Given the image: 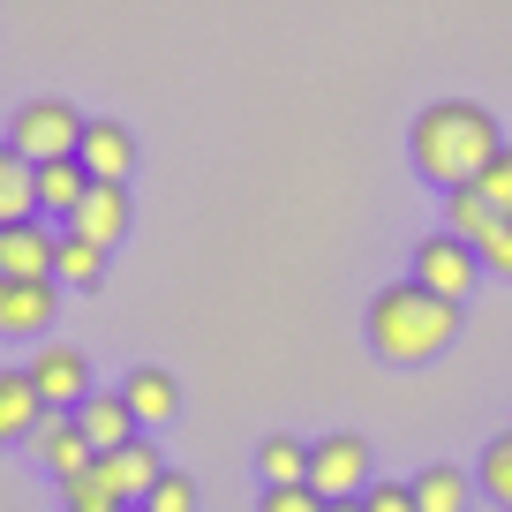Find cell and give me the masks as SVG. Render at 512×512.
Listing matches in <instances>:
<instances>
[{
  "label": "cell",
  "instance_id": "cell-10",
  "mask_svg": "<svg viewBox=\"0 0 512 512\" xmlns=\"http://www.w3.org/2000/svg\"><path fill=\"white\" fill-rule=\"evenodd\" d=\"M53 249H61V234L38 219L0 226V279H53Z\"/></svg>",
  "mask_w": 512,
  "mask_h": 512
},
{
  "label": "cell",
  "instance_id": "cell-25",
  "mask_svg": "<svg viewBox=\"0 0 512 512\" xmlns=\"http://www.w3.org/2000/svg\"><path fill=\"white\" fill-rule=\"evenodd\" d=\"M144 512H196V482L189 475H159V490L144 497Z\"/></svg>",
  "mask_w": 512,
  "mask_h": 512
},
{
  "label": "cell",
  "instance_id": "cell-15",
  "mask_svg": "<svg viewBox=\"0 0 512 512\" xmlns=\"http://www.w3.org/2000/svg\"><path fill=\"white\" fill-rule=\"evenodd\" d=\"M83 196H91V166H83V159H46V166H38V211L76 219Z\"/></svg>",
  "mask_w": 512,
  "mask_h": 512
},
{
  "label": "cell",
  "instance_id": "cell-26",
  "mask_svg": "<svg viewBox=\"0 0 512 512\" xmlns=\"http://www.w3.org/2000/svg\"><path fill=\"white\" fill-rule=\"evenodd\" d=\"M362 505H369V512H422V505H415V482H369Z\"/></svg>",
  "mask_w": 512,
  "mask_h": 512
},
{
  "label": "cell",
  "instance_id": "cell-11",
  "mask_svg": "<svg viewBox=\"0 0 512 512\" xmlns=\"http://www.w3.org/2000/svg\"><path fill=\"white\" fill-rule=\"evenodd\" d=\"M76 159L91 166V181H128V174H136V136H128L121 121H91Z\"/></svg>",
  "mask_w": 512,
  "mask_h": 512
},
{
  "label": "cell",
  "instance_id": "cell-27",
  "mask_svg": "<svg viewBox=\"0 0 512 512\" xmlns=\"http://www.w3.org/2000/svg\"><path fill=\"white\" fill-rule=\"evenodd\" d=\"M482 272H497V279H512V219H497L490 234H482Z\"/></svg>",
  "mask_w": 512,
  "mask_h": 512
},
{
  "label": "cell",
  "instance_id": "cell-23",
  "mask_svg": "<svg viewBox=\"0 0 512 512\" xmlns=\"http://www.w3.org/2000/svg\"><path fill=\"white\" fill-rule=\"evenodd\" d=\"M256 512H332V497H324L317 482H264Z\"/></svg>",
  "mask_w": 512,
  "mask_h": 512
},
{
  "label": "cell",
  "instance_id": "cell-8",
  "mask_svg": "<svg viewBox=\"0 0 512 512\" xmlns=\"http://www.w3.org/2000/svg\"><path fill=\"white\" fill-rule=\"evenodd\" d=\"M61 279H0V339H38L53 324Z\"/></svg>",
  "mask_w": 512,
  "mask_h": 512
},
{
  "label": "cell",
  "instance_id": "cell-1",
  "mask_svg": "<svg viewBox=\"0 0 512 512\" xmlns=\"http://www.w3.org/2000/svg\"><path fill=\"white\" fill-rule=\"evenodd\" d=\"M497 151H505L497 113L475 106V98H430V106L415 113V128H407V159H415V174L437 181V189L482 181V166H490Z\"/></svg>",
  "mask_w": 512,
  "mask_h": 512
},
{
  "label": "cell",
  "instance_id": "cell-3",
  "mask_svg": "<svg viewBox=\"0 0 512 512\" xmlns=\"http://www.w3.org/2000/svg\"><path fill=\"white\" fill-rule=\"evenodd\" d=\"M83 128H91V121H83L68 98H31V106L8 121V144H16L31 166H46V159H76V151H83Z\"/></svg>",
  "mask_w": 512,
  "mask_h": 512
},
{
  "label": "cell",
  "instance_id": "cell-14",
  "mask_svg": "<svg viewBox=\"0 0 512 512\" xmlns=\"http://www.w3.org/2000/svg\"><path fill=\"white\" fill-rule=\"evenodd\" d=\"M38 415H46V400H38L31 369H0V445H23L38 430Z\"/></svg>",
  "mask_w": 512,
  "mask_h": 512
},
{
  "label": "cell",
  "instance_id": "cell-12",
  "mask_svg": "<svg viewBox=\"0 0 512 512\" xmlns=\"http://www.w3.org/2000/svg\"><path fill=\"white\" fill-rule=\"evenodd\" d=\"M76 422H83V437H91V452H121L128 437L144 430V422H136V407H128L121 392H91V400L76 407Z\"/></svg>",
  "mask_w": 512,
  "mask_h": 512
},
{
  "label": "cell",
  "instance_id": "cell-4",
  "mask_svg": "<svg viewBox=\"0 0 512 512\" xmlns=\"http://www.w3.org/2000/svg\"><path fill=\"white\" fill-rule=\"evenodd\" d=\"M407 279H422V287L445 294V302H467V294H475V279H482V249L437 226V234L415 241V264H407Z\"/></svg>",
  "mask_w": 512,
  "mask_h": 512
},
{
  "label": "cell",
  "instance_id": "cell-24",
  "mask_svg": "<svg viewBox=\"0 0 512 512\" xmlns=\"http://www.w3.org/2000/svg\"><path fill=\"white\" fill-rule=\"evenodd\" d=\"M475 189H482V196H490V204H497V211H505V219H512V144L497 151L490 166H482V181H475Z\"/></svg>",
  "mask_w": 512,
  "mask_h": 512
},
{
  "label": "cell",
  "instance_id": "cell-22",
  "mask_svg": "<svg viewBox=\"0 0 512 512\" xmlns=\"http://www.w3.org/2000/svg\"><path fill=\"white\" fill-rule=\"evenodd\" d=\"M256 467H264V482H309V445L302 437H264Z\"/></svg>",
  "mask_w": 512,
  "mask_h": 512
},
{
  "label": "cell",
  "instance_id": "cell-17",
  "mask_svg": "<svg viewBox=\"0 0 512 512\" xmlns=\"http://www.w3.org/2000/svg\"><path fill=\"white\" fill-rule=\"evenodd\" d=\"M106 256H113V249H98V241L61 234V249H53V279H61V287H76V294H91L98 279H106Z\"/></svg>",
  "mask_w": 512,
  "mask_h": 512
},
{
  "label": "cell",
  "instance_id": "cell-6",
  "mask_svg": "<svg viewBox=\"0 0 512 512\" xmlns=\"http://www.w3.org/2000/svg\"><path fill=\"white\" fill-rule=\"evenodd\" d=\"M309 482H317L324 497H362L369 482V437H354V430H332V437H317L309 445Z\"/></svg>",
  "mask_w": 512,
  "mask_h": 512
},
{
  "label": "cell",
  "instance_id": "cell-28",
  "mask_svg": "<svg viewBox=\"0 0 512 512\" xmlns=\"http://www.w3.org/2000/svg\"><path fill=\"white\" fill-rule=\"evenodd\" d=\"M332 512H369V505H362V497H332Z\"/></svg>",
  "mask_w": 512,
  "mask_h": 512
},
{
  "label": "cell",
  "instance_id": "cell-13",
  "mask_svg": "<svg viewBox=\"0 0 512 512\" xmlns=\"http://www.w3.org/2000/svg\"><path fill=\"white\" fill-rule=\"evenodd\" d=\"M121 400L136 407V422H144V430H166V422L181 415V384L166 377V369H128V384H121Z\"/></svg>",
  "mask_w": 512,
  "mask_h": 512
},
{
  "label": "cell",
  "instance_id": "cell-2",
  "mask_svg": "<svg viewBox=\"0 0 512 512\" xmlns=\"http://www.w3.org/2000/svg\"><path fill=\"white\" fill-rule=\"evenodd\" d=\"M460 339V302H445V294H430L422 279H392V287L369 302V347L384 354V362H437V354Z\"/></svg>",
  "mask_w": 512,
  "mask_h": 512
},
{
  "label": "cell",
  "instance_id": "cell-20",
  "mask_svg": "<svg viewBox=\"0 0 512 512\" xmlns=\"http://www.w3.org/2000/svg\"><path fill=\"white\" fill-rule=\"evenodd\" d=\"M415 505L422 512H467L475 505V482H467L460 467H422L415 475Z\"/></svg>",
  "mask_w": 512,
  "mask_h": 512
},
{
  "label": "cell",
  "instance_id": "cell-9",
  "mask_svg": "<svg viewBox=\"0 0 512 512\" xmlns=\"http://www.w3.org/2000/svg\"><path fill=\"white\" fill-rule=\"evenodd\" d=\"M128 181H91V196L76 204V219H68V234H83V241H98V249H121L128 241Z\"/></svg>",
  "mask_w": 512,
  "mask_h": 512
},
{
  "label": "cell",
  "instance_id": "cell-18",
  "mask_svg": "<svg viewBox=\"0 0 512 512\" xmlns=\"http://www.w3.org/2000/svg\"><path fill=\"white\" fill-rule=\"evenodd\" d=\"M497 219H505V211H497L475 181H467V189H445V234H460V241H475V249H482V234H490Z\"/></svg>",
  "mask_w": 512,
  "mask_h": 512
},
{
  "label": "cell",
  "instance_id": "cell-7",
  "mask_svg": "<svg viewBox=\"0 0 512 512\" xmlns=\"http://www.w3.org/2000/svg\"><path fill=\"white\" fill-rule=\"evenodd\" d=\"M23 452H31V460L46 467L53 482L83 475V467L98 460V452H91V437H83V422H76V415H61V407H46V415H38V430L23 437Z\"/></svg>",
  "mask_w": 512,
  "mask_h": 512
},
{
  "label": "cell",
  "instance_id": "cell-16",
  "mask_svg": "<svg viewBox=\"0 0 512 512\" xmlns=\"http://www.w3.org/2000/svg\"><path fill=\"white\" fill-rule=\"evenodd\" d=\"M38 219V166L16 144H0V226Z\"/></svg>",
  "mask_w": 512,
  "mask_h": 512
},
{
  "label": "cell",
  "instance_id": "cell-5",
  "mask_svg": "<svg viewBox=\"0 0 512 512\" xmlns=\"http://www.w3.org/2000/svg\"><path fill=\"white\" fill-rule=\"evenodd\" d=\"M23 369H31L38 400H46V407H61V415H76V407L98 392V384H91V362H83V347H68V339H46V347H38Z\"/></svg>",
  "mask_w": 512,
  "mask_h": 512
},
{
  "label": "cell",
  "instance_id": "cell-19",
  "mask_svg": "<svg viewBox=\"0 0 512 512\" xmlns=\"http://www.w3.org/2000/svg\"><path fill=\"white\" fill-rule=\"evenodd\" d=\"M106 460H113V475H121L128 497H151V490H159V475H166V460H159V445H151V437H128V445L106 452Z\"/></svg>",
  "mask_w": 512,
  "mask_h": 512
},
{
  "label": "cell",
  "instance_id": "cell-21",
  "mask_svg": "<svg viewBox=\"0 0 512 512\" xmlns=\"http://www.w3.org/2000/svg\"><path fill=\"white\" fill-rule=\"evenodd\" d=\"M475 482H482V497H497V505L512 512V430H497L490 445H482V460H475Z\"/></svg>",
  "mask_w": 512,
  "mask_h": 512
}]
</instances>
